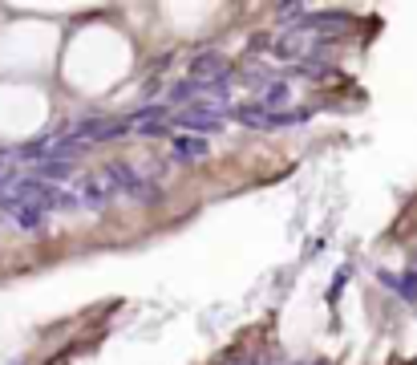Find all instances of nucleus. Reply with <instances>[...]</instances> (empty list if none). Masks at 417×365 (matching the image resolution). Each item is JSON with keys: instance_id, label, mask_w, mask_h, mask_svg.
Returning <instances> with one entry per match:
<instances>
[{"instance_id": "nucleus-6", "label": "nucleus", "mask_w": 417, "mask_h": 365, "mask_svg": "<svg viewBox=\"0 0 417 365\" xmlns=\"http://www.w3.org/2000/svg\"><path fill=\"white\" fill-rule=\"evenodd\" d=\"M207 138H199V134H175L170 138V159L175 163H203L207 159Z\"/></svg>"}, {"instance_id": "nucleus-7", "label": "nucleus", "mask_w": 417, "mask_h": 365, "mask_svg": "<svg viewBox=\"0 0 417 365\" xmlns=\"http://www.w3.org/2000/svg\"><path fill=\"white\" fill-rule=\"evenodd\" d=\"M381 284L402 292L405 300H417V272H405V276H393V272H381Z\"/></svg>"}, {"instance_id": "nucleus-4", "label": "nucleus", "mask_w": 417, "mask_h": 365, "mask_svg": "<svg viewBox=\"0 0 417 365\" xmlns=\"http://www.w3.org/2000/svg\"><path fill=\"white\" fill-rule=\"evenodd\" d=\"M106 175H110V179H118L113 187H122L126 195H134V199H142V203H150L154 195H158V191H154V187H146V179H142V175H134V171H130L126 163L106 166Z\"/></svg>"}, {"instance_id": "nucleus-2", "label": "nucleus", "mask_w": 417, "mask_h": 365, "mask_svg": "<svg viewBox=\"0 0 417 365\" xmlns=\"http://www.w3.org/2000/svg\"><path fill=\"white\" fill-rule=\"evenodd\" d=\"M175 126L182 134H215V130H223V114L207 110V106H191L182 118H175Z\"/></svg>"}, {"instance_id": "nucleus-3", "label": "nucleus", "mask_w": 417, "mask_h": 365, "mask_svg": "<svg viewBox=\"0 0 417 365\" xmlns=\"http://www.w3.org/2000/svg\"><path fill=\"white\" fill-rule=\"evenodd\" d=\"M77 199H81V207L101 211V207L113 199V179H110V175H94V179L77 182Z\"/></svg>"}, {"instance_id": "nucleus-5", "label": "nucleus", "mask_w": 417, "mask_h": 365, "mask_svg": "<svg viewBox=\"0 0 417 365\" xmlns=\"http://www.w3.org/2000/svg\"><path fill=\"white\" fill-rule=\"evenodd\" d=\"M227 73H231L227 61L223 57H215V53H199V57L191 61V78L194 82H203V85H223Z\"/></svg>"}, {"instance_id": "nucleus-1", "label": "nucleus", "mask_w": 417, "mask_h": 365, "mask_svg": "<svg viewBox=\"0 0 417 365\" xmlns=\"http://www.w3.org/2000/svg\"><path fill=\"white\" fill-rule=\"evenodd\" d=\"M231 118L239 126H251V130H288V126H304L308 110H259V106H231Z\"/></svg>"}]
</instances>
